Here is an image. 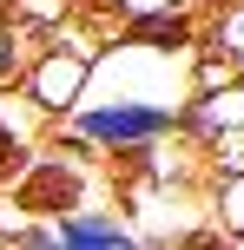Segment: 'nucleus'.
I'll return each mask as SVG.
<instances>
[{
  "label": "nucleus",
  "mask_w": 244,
  "mask_h": 250,
  "mask_svg": "<svg viewBox=\"0 0 244 250\" xmlns=\"http://www.w3.org/2000/svg\"><path fill=\"white\" fill-rule=\"evenodd\" d=\"M0 7H7V0H0Z\"/></svg>",
  "instance_id": "8"
},
{
  "label": "nucleus",
  "mask_w": 244,
  "mask_h": 250,
  "mask_svg": "<svg viewBox=\"0 0 244 250\" xmlns=\"http://www.w3.org/2000/svg\"><path fill=\"white\" fill-rule=\"evenodd\" d=\"M53 230H60V250H126V244H145L132 217L99 211V204H73V217H53Z\"/></svg>",
  "instance_id": "2"
},
{
  "label": "nucleus",
  "mask_w": 244,
  "mask_h": 250,
  "mask_svg": "<svg viewBox=\"0 0 244 250\" xmlns=\"http://www.w3.org/2000/svg\"><path fill=\"white\" fill-rule=\"evenodd\" d=\"M20 158H26V145L7 132V125H0V178H13V171H20Z\"/></svg>",
  "instance_id": "7"
},
{
  "label": "nucleus",
  "mask_w": 244,
  "mask_h": 250,
  "mask_svg": "<svg viewBox=\"0 0 244 250\" xmlns=\"http://www.w3.org/2000/svg\"><path fill=\"white\" fill-rule=\"evenodd\" d=\"M7 13H13V20H20L26 26V33H53V26H66V20H79V13H86V7H79V0H7Z\"/></svg>",
  "instance_id": "5"
},
{
  "label": "nucleus",
  "mask_w": 244,
  "mask_h": 250,
  "mask_svg": "<svg viewBox=\"0 0 244 250\" xmlns=\"http://www.w3.org/2000/svg\"><path fill=\"white\" fill-rule=\"evenodd\" d=\"M205 26H198V40H205L211 53H224L231 60V73H244V0H205Z\"/></svg>",
  "instance_id": "3"
},
{
  "label": "nucleus",
  "mask_w": 244,
  "mask_h": 250,
  "mask_svg": "<svg viewBox=\"0 0 244 250\" xmlns=\"http://www.w3.org/2000/svg\"><path fill=\"white\" fill-rule=\"evenodd\" d=\"M211 211H218L224 237H238V244H244V165H238V171H218V191H211Z\"/></svg>",
  "instance_id": "6"
},
{
  "label": "nucleus",
  "mask_w": 244,
  "mask_h": 250,
  "mask_svg": "<svg viewBox=\"0 0 244 250\" xmlns=\"http://www.w3.org/2000/svg\"><path fill=\"white\" fill-rule=\"evenodd\" d=\"M26 53H33V33H26V26L13 20L7 7H0V92H13V86H20Z\"/></svg>",
  "instance_id": "4"
},
{
  "label": "nucleus",
  "mask_w": 244,
  "mask_h": 250,
  "mask_svg": "<svg viewBox=\"0 0 244 250\" xmlns=\"http://www.w3.org/2000/svg\"><path fill=\"white\" fill-rule=\"evenodd\" d=\"M79 20H86V13H79ZM79 20L40 33L33 53H26L20 92H26V105H40L46 119H66V112L79 105V92H86V79H92V53H99V40H92Z\"/></svg>",
  "instance_id": "1"
}]
</instances>
